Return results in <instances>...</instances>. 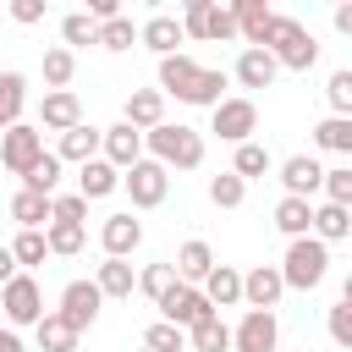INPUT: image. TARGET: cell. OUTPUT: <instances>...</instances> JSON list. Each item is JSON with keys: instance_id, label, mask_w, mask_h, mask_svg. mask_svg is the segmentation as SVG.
I'll use <instances>...</instances> for the list:
<instances>
[{"instance_id": "cell-12", "label": "cell", "mask_w": 352, "mask_h": 352, "mask_svg": "<svg viewBox=\"0 0 352 352\" xmlns=\"http://www.w3.org/2000/svg\"><path fill=\"white\" fill-rule=\"evenodd\" d=\"M275 341H280V324H275L270 308H248L242 324L231 330V346L236 352H275Z\"/></svg>"}, {"instance_id": "cell-40", "label": "cell", "mask_w": 352, "mask_h": 352, "mask_svg": "<svg viewBox=\"0 0 352 352\" xmlns=\"http://www.w3.org/2000/svg\"><path fill=\"white\" fill-rule=\"evenodd\" d=\"M44 242H50V253H60V258H72V253L82 248V226H66V220H50V231H44Z\"/></svg>"}, {"instance_id": "cell-28", "label": "cell", "mask_w": 352, "mask_h": 352, "mask_svg": "<svg viewBox=\"0 0 352 352\" xmlns=\"http://www.w3.org/2000/svg\"><path fill=\"white\" fill-rule=\"evenodd\" d=\"M314 236L330 248V242H341V236H352V209H341V204H319L314 209Z\"/></svg>"}, {"instance_id": "cell-47", "label": "cell", "mask_w": 352, "mask_h": 352, "mask_svg": "<svg viewBox=\"0 0 352 352\" xmlns=\"http://www.w3.org/2000/svg\"><path fill=\"white\" fill-rule=\"evenodd\" d=\"M138 286H143V297H154V302H160V297L176 286V270H170V264H148V270L138 275Z\"/></svg>"}, {"instance_id": "cell-18", "label": "cell", "mask_w": 352, "mask_h": 352, "mask_svg": "<svg viewBox=\"0 0 352 352\" xmlns=\"http://www.w3.org/2000/svg\"><path fill=\"white\" fill-rule=\"evenodd\" d=\"M132 132H154L160 121H165V94L160 88H132L126 94V116H121Z\"/></svg>"}, {"instance_id": "cell-51", "label": "cell", "mask_w": 352, "mask_h": 352, "mask_svg": "<svg viewBox=\"0 0 352 352\" xmlns=\"http://www.w3.org/2000/svg\"><path fill=\"white\" fill-rule=\"evenodd\" d=\"M0 352H28V346H22V336H16V330H0Z\"/></svg>"}, {"instance_id": "cell-10", "label": "cell", "mask_w": 352, "mask_h": 352, "mask_svg": "<svg viewBox=\"0 0 352 352\" xmlns=\"http://www.w3.org/2000/svg\"><path fill=\"white\" fill-rule=\"evenodd\" d=\"M160 314H165V324H176V330H192V324H204L214 308H209V297L198 292V286H170L165 297H160Z\"/></svg>"}, {"instance_id": "cell-8", "label": "cell", "mask_w": 352, "mask_h": 352, "mask_svg": "<svg viewBox=\"0 0 352 352\" xmlns=\"http://www.w3.org/2000/svg\"><path fill=\"white\" fill-rule=\"evenodd\" d=\"M182 33H192V38H236V16H231V6L187 0V11H182Z\"/></svg>"}, {"instance_id": "cell-3", "label": "cell", "mask_w": 352, "mask_h": 352, "mask_svg": "<svg viewBox=\"0 0 352 352\" xmlns=\"http://www.w3.org/2000/svg\"><path fill=\"white\" fill-rule=\"evenodd\" d=\"M258 50H270L275 66H286V72H308V66L319 60V44H314V33H308L297 16H275Z\"/></svg>"}, {"instance_id": "cell-25", "label": "cell", "mask_w": 352, "mask_h": 352, "mask_svg": "<svg viewBox=\"0 0 352 352\" xmlns=\"http://www.w3.org/2000/svg\"><path fill=\"white\" fill-rule=\"evenodd\" d=\"M198 292L209 297V308H231V302H242V275H236L231 264H214V270L204 275Z\"/></svg>"}, {"instance_id": "cell-45", "label": "cell", "mask_w": 352, "mask_h": 352, "mask_svg": "<svg viewBox=\"0 0 352 352\" xmlns=\"http://www.w3.org/2000/svg\"><path fill=\"white\" fill-rule=\"evenodd\" d=\"M324 330H330V341H336L341 352H352V302H336V308L324 314Z\"/></svg>"}, {"instance_id": "cell-52", "label": "cell", "mask_w": 352, "mask_h": 352, "mask_svg": "<svg viewBox=\"0 0 352 352\" xmlns=\"http://www.w3.org/2000/svg\"><path fill=\"white\" fill-rule=\"evenodd\" d=\"M336 28H341V33L352 38V6H336Z\"/></svg>"}, {"instance_id": "cell-34", "label": "cell", "mask_w": 352, "mask_h": 352, "mask_svg": "<svg viewBox=\"0 0 352 352\" xmlns=\"http://www.w3.org/2000/svg\"><path fill=\"white\" fill-rule=\"evenodd\" d=\"M72 77H77V55H72L66 44L44 50V82H50V94H55V88H66Z\"/></svg>"}, {"instance_id": "cell-54", "label": "cell", "mask_w": 352, "mask_h": 352, "mask_svg": "<svg viewBox=\"0 0 352 352\" xmlns=\"http://www.w3.org/2000/svg\"><path fill=\"white\" fill-rule=\"evenodd\" d=\"M346 165H352V154H346Z\"/></svg>"}, {"instance_id": "cell-17", "label": "cell", "mask_w": 352, "mask_h": 352, "mask_svg": "<svg viewBox=\"0 0 352 352\" xmlns=\"http://www.w3.org/2000/svg\"><path fill=\"white\" fill-rule=\"evenodd\" d=\"M182 38H187V33H182V16H170V11H154V16L138 28V44H148L160 60H165V55H176V44H182Z\"/></svg>"}, {"instance_id": "cell-33", "label": "cell", "mask_w": 352, "mask_h": 352, "mask_svg": "<svg viewBox=\"0 0 352 352\" xmlns=\"http://www.w3.org/2000/svg\"><path fill=\"white\" fill-rule=\"evenodd\" d=\"M187 341H192V352H231V330H226V319H220V314H209L204 324H192V330H187Z\"/></svg>"}, {"instance_id": "cell-46", "label": "cell", "mask_w": 352, "mask_h": 352, "mask_svg": "<svg viewBox=\"0 0 352 352\" xmlns=\"http://www.w3.org/2000/svg\"><path fill=\"white\" fill-rule=\"evenodd\" d=\"M50 214H55V220H66V226H82L88 198H82V192H55V198H50Z\"/></svg>"}, {"instance_id": "cell-55", "label": "cell", "mask_w": 352, "mask_h": 352, "mask_svg": "<svg viewBox=\"0 0 352 352\" xmlns=\"http://www.w3.org/2000/svg\"><path fill=\"white\" fill-rule=\"evenodd\" d=\"M143 352H148V346H143Z\"/></svg>"}, {"instance_id": "cell-44", "label": "cell", "mask_w": 352, "mask_h": 352, "mask_svg": "<svg viewBox=\"0 0 352 352\" xmlns=\"http://www.w3.org/2000/svg\"><path fill=\"white\" fill-rule=\"evenodd\" d=\"M324 204H341V209H352V165H336V170H324Z\"/></svg>"}, {"instance_id": "cell-41", "label": "cell", "mask_w": 352, "mask_h": 352, "mask_svg": "<svg viewBox=\"0 0 352 352\" xmlns=\"http://www.w3.org/2000/svg\"><path fill=\"white\" fill-rule=\"evenodd\" d=\"M143 346L148 352H187V330H176V324H148V336H143Z\"/></svg>"}, {"instance_id": "cell-30", "label": "cell", "mask_w": 352, "mask_h": 352, "mask_svg": "<svg viewBox=\"0 0 352 352\" xmlns=\"http://www.w3.org/2000/svg\"><path fill=\"white\" fill-rule=\"evenodd\" d=\"M11 220H16L22 231H38V226H50L55 214H50V198H38V192H28V187H22V192L11 198Z\"/></svg>"}, {"instance_id": "cell-50", "label": "cell", "mask_w": 352, "mask_h": 352, "mask_svg": "<svg viewBox=\"0 0 352 352\" xmlns=\"http://www.w3.org/2000/svg\"><path fill=\"white\" fill-rule=\"evenodd\" d=\"M16 275H22V270H16V258H11V248H0V286H6V280H16Z\"/></svg>"}, {"instance_id": "cell-22", "label": "cell", "mask_w": 352, "mask_h": 352, "mask_svg": "<svg viewBox=\"0 0 352 352\" xmlns=\"http://www.w3.org/2000/svg\"><path fill=\"white\" fill-rule=\"evenodd\" d=\"M231 16H236V33L248 38V50H258V44H264V33H270V22H275V11H270L264 0H236V6H231Z\"/></svg>"}, {"instance_id": "cell-7", "label": "cell", "mask_w": 352, "mask_h": 352, "mask_svg": "<svg viewBox=\"0 0 352 352\" xmlns=\"http://www.w3.org/2000/svg\"><path fill=\"white\" fill-rule=\"evenodd\" d=\"M0 314H6V324H38L44 319V292H38V280L28 270L0 286Z\"/></svg>"}, {"instance_id": "cell-49", "label": "cell", "mask_w": 352, "mask_h": 352, "mask_svg": "<svg viewBox=\"0 0 352 352\" xmlns=\"http://www.w3.org/2000/svg\"><path fill=\"white\" fill-rule=\"evenodd\" d=\"M88 16L94 22H110V16H121V6L116 0H88Z\"/></svg>"}, {"instance_id": "cell-2", "label": "cell", "mask_w": 352, "mask_h": 352, "mask_svg": "<svg viewBox=\"0 0 352 352\" xmlns=\"http://www.w3.org/2000/svg\"><path fill=\"white\" fill-rule=\"evenodd\" d=\"M143 143H148V154L170 170H198L204 165V132H192V126H182V121H160L154 132H143Z\"/></svg>"}, {"instance_id": "cell-9", "label": "cell", "mask_w": 352, "mask_h": 352, "mask_svg": "<svg viewBox=\"0 0 352 352\" xmlns=\"http://www.w3.org/2000/svg\"><path fill=\"white\" fill-rule=\"evenodd\" d=\"M214 132H220V143H253V132H258V104L253 99H220L214 104Z\"/></svg>"}, {"instance_id": "cell-11", "label": "cell", "mask_w": 352, "mask_h": 352, "mask_svg": "<svg viewBox=\"0 0 352 352\" xmlns=\"http://www.w3.org/2000/svg\"><path fill=\"white\" fill-rule=\"evenodd\" d=\"M99 302H104V292H99L94 280H66V292H60V308H55V314L82 336V330L99 319Z\"/></svg>"}, {"instance_id": "cell-24", "label": "cell", "mask_w": 352, "mask_h": 352, "mask_svg": "<svg viewBox=\"0 0 352 352\" xmlns=\"http://www.w3.org/2000/svg\"><path fill=\"white\" fill-rule=\"evenodd\" d=\"M121 187V170L110 165V160H88V165H77V192L82 198H110Z\"/></svg>"}, {"instance_id": "cell-26", "label": "cell", "mask_w": 352, "mask_h": 352, "mask_svg": "<svg viewBox=\"0 0 352 352\" xmlns=\"http://www.w3.org/2000/svg\"><path fill=\"white\" fill-rule=\"evenodd\" d=\"M275 226L297 242V236H314V204L308 198H280L275 204Z\"/></svg>"}, {"instance_id": "cell-15", "label": "cell", "mask_w": 352, "mask_h": 352, "mask_svg": "<svg viewBox=\"0 0 352 352\" xmlns=\"http://www.w3.org/2000/svg\"><path fill=\"white\" fill-rule=\"evenodd\" d=\"M280 292H286L280 264H258V270H248V275H242V302H248V308H270V314H275Z\"/></svg>"}, {"instance_id": "cell-1", "label": "cell", "mask_w": 352, "mask_h": 352, "mask_svg": "<svg viewBox=\"0 0 352 352\" xmlns=\"http://www.w3.org/2000/svg\"><path fill=\"white\" fill-rule=\"evenodd\" d=\"M220 88H226V72H214V66H198L192 55H165L160 60V94H176L182 104H220Z\"/></svg>"}, {"instance_id": "cell-29", "label": "cell", "mask_w": 352, "mask_h": 352, "mask_svg": "<svg viewBox=\"0 0 352 352\" xmlns=\"http://www.w3.org/2000/svg\"><path fill=\"white\" fill-rule=\"evenodd\" d=\"M33 336H38V352H77V330H72L60 314H44V319L33 324Z\"/></svg>"}, {"instance_id": "cell-38", "label": "cell", "mask_w": 352, "mask_h": 352, "mask_svg": "<svg viewBox=\"0 0 352 352\" xmlns=\"http://www.w3.org/2000/svg\"><path fill=\"white\" fill-rule=\"evenodd\" d=\"M270 165H275V160H270V148H264V143H242V148H236L231 176H242V182H248V176H264Z\"/></svg>"}, {"instance_id": "cell-39", "label": "cell", "mask_w": 352, "mask_h": 352, "mask_svg": "<svg viewBox=\"0 0 352 352\" xmlns=\"http://www.w3.org/2000/svg\"><path fill=\"white\" fill-rule=\"evenodd\" d=\"M324 99H330V116H352V66L330 72V82H324Z\"/></svg>"}, {"instance_id": "cell-42", "label": "cell", "mask_w": 352, "mask_h": 352, "mask_svg": "<svg viewBox=\"0 0 352 352\" xmlns=\"http://www.w3.org/2000/svg\"><path fill=\"white\" fill-rule=\"evenodd\" d=\"M60 38H66V50H72V44H94V38H99V22H94L88 11H72V16L60 22Z\"/></svg>"}, {"instance_id": "cell-19", "label": "cell", "mask_w": 352, "mask_h": 352, "mask_svg": "<svg viewBox=\"0 0 352 352\" xmlns=\"http://www.w3.org/2000/svg\"><path fill=\"white\" fill-rule=\"evenodd\" d=\"M104 160L116 165V170H132L138 160H143V132H132L126 121H116V126H104Z\"/></svg>"}, {"instance_id": "cell-27", "label": "cell", "mask_w": 352, "mask_h": 352, "mask_svg": "<svg viewBox=\"0 0 352 352\" xmlns=\"http://www.w3.org/2000/svg\"><path fill=\"white\" fill-rule=\"evenodd\" d=\"M22 104H28V77L22 72H0V132L22 121Z\"/></svg>"}, {"instance_id": "cell-13", "label": "cell", "mask_w": 352, "mask_h": 352, "mask_svg": "<svg viewBox=\"0 0 352 352\" xmlns=\"http://www.w3.org/2000/svg\"><path fill=\"white\" fill-rule=\"evenodd\" d=\"M99 242H104V258H126V253H138V248H143V220H132V209L104 214Z\"/></svg>"}, {"instance_id": "cell-16", "label": "cell", "mask_w": 352, "mask_h": 352, "mask_svg": "<svg viewBox=\"0 0 352 352\" xmlns=\"http://www.w3.org/2000/svg\"><path fill=\"white\" fill-rule=\"evenodd\" d=\"M170 270H176V280H182V286H204V275L214 270V248H209L204 236H192V242H182V248H176Z\"/></svg>"}, {"instance_id": "cell-20", "label": "cell", "mask_w": 352, "mask_h": 352, "mask_svg": "<svg viewBox=\"0 0 352 352\" xmlns=\"http://www.w3.org/2000/svg\"><path fill=\"white\" fill-rule=\"evenodd\" d=\"M280 182H286V198H308L314 187H324V165L314 154H292L280 160Z\"/></svg>"}, {"instance_id": "cell-31", "label": "cell", "mask_w": 352, "mask_h": 352, "mask_svg": "<svg viewBox=\"0 0 352 352\" xmlns=\"http://www.w3.org/2000/svg\"><path fill=\"white\" fill-rule=\"evenodd\" d=\"M94 286H99L104 297H132L138 275H132V264H126V258H104V264H99V275H94Z\"/></svg>"}, {"instance_id": "cell-36", "label": "cell", "mask_w": 352, "mask_h": 352, "mask_svg": "<svg viewBox=\"0 0 352 352\" xmlns=\"http://www.w3.org/2000/svg\"><path fill=\"white\" fill-rule=\"evenodd\" d=\"M242 198H248V182H242V176H231V170H220V176L209 182V204H214V209H236Z\"/></svg>"}, {"instance_id": "cell-53", "label": "cell", "mask_w": 352, "mask_h": 352, "mask_svg": "<svg viewBox=\"0 0 352 352\" xmlns=\"http://www.w3.org/2000/svg\"><path fill=\"white\" fill-rule=\"evenodd\" d=\"M341 302H352V275H346V280H341Z\"/></svg>"}, {"instance_id": "cell-35", "label": "cell", "mask_w": 352, "mask_h": 352, "mask_svg": "<svg viewBox=\"0 0 352 352\" xmlns=\"http://www.w3.org/2000/svg\"><path fill=\"white\" fill-rule=\"evenodd\" d=\"M22 187H28V192H38V198H55V187H60V160H55V154H44V160L22 176Z\"/></svg>"}, {"instance_id": "cell-4", "label": "cell", "mask_w": 352, "mask_h": 352, "mask_svg": "<svg viewBox=\"0 0 352 352\" xmlns=\"http://www.w3.org/2000/svg\"><path fill=\"white\" fill-rule=\"evenodd\" d=\"M324 264H330V248H324L319 236H297V242L286 248V258H280V280H286L292 292H314V286L324 280Z\"/></svg>"}, {"instance_id": "cell-14", "label": "cell", "mask_w": 352, "mask_h": 352, "mask_svg": "<svg viewBox=\"0 0 352 352\" xmlns=\"http://www.w3.org/2000/svg\"><path fill=\"white\" fill-rule=\"evenodd\" d=\"M72 126H82V104H77V94H72V88L44 94V104H38V132H72Z\"/></svg>"}, {"instance_id": "cell-6", "label": "cell", "mask_w": 352, "mask_h": 352, "mask_svg": "<svg viewBox=\"0 0 352 352\" xmlns=\"http://www.w3.org/2000/svg\"><path fill=\"white\" fill-rule=\"evenodd\" d=\"M121 187L132 192V209H160L170 192V170L160 160H138L132 170H121Z\"/></svg>"}, {"instance_id": "cell-48", "label": "cell", "mask_w": 352, "mask_h": 352, "mask_svg": "<svg viewBox=\"0 0 352 352\" xmlns=\"http://www.w3.org/2000/svg\"><path fill=\"white\" fill-rule=\"evenodd\" d=\"M11 16L22 28H33V22H44V0H11Z\"/></svg>"}, {"instance_id": "cell-5", "label": "cell", "mask_w": 352, "mask_h": 352, "mask_svg": "<svg viewBox=\"0 0 352 352\" xmlns=\"http://www.w3.org/2000/svg\"><path fill=\"white\" fill-rule=\"evenodd\" d=\"M38 160H44V132H38V126L16 121V126L0 132V165H6L11 176H28Z\"/></svg>"}, {"instance_id": "cell-21", "label": "cell", "mask_w": 352, "mask_h": 352, "mask_svg": "<svg viewBox=\"0 0 352 352\" xmlns=\"http://www.w3.org/2000/svg\"><path fill=\"white\" fill-rule=\"evenodd\" d=\"M99 143H104V132L82 121V126L60 132V148H55V160H60V165H66V160H72V165H88V160H99Z\"/></svg>"}, {"instance_id": "cell-23", "label": "cell", "mask_w": 352, "mask_h": 352, "mask_svg": "<svg viewBox=\"0 0 352 352\" xmlns=\"http://www.w3.org/2000/svg\"><path fill=\"white\" fill-rule=\"evenodd\" d=\"M275 72H280V66H275V55H270V50H242L231 77H236L242 88H270V82H275Z\"/></svg>"}, {"instance_id": "cell-32", "label": "cell", "mask_w": 352, "mask_h": 352, "mask_svg": "<svg viewBox=\"0 0 352 352\" xmlns=\"http://www.w3.org/2000/svg\"><path fill=\"white\" fill-rule=\"evenodd\" d=\"M314 143L324 154H352V116H324L314 126Z\"/></svg>"}, {"instance_id": "cell-37", "label": "cell", "mask_w": 352, "mask_h": 352, "mask_svg": "<svg viewBox=\"0 0 352 352\" xmlns=\"http://www.w3.org/2000/svg\"><path fill=\"white\" fill-rule=\"evenodd\" d=\"M94 44H104V50H132V44H138L132 16H110V22H99V38H94Z\"/></svg>"}, {"instance_id": "cell-43", "label": "cell", "mask_w": 352, "mask_h": 352, "mask_svg": "<svg viewBox=\"0 0 352 352\" xmlns=\"http://www.w3.org/2000/svg\"><path fill=\"white\" fill-rule=\"evenodd\" d=\"M44 253H50L44 231H22V236L11 242V258H16V270H22V264H44Z\"/></svg>"}]
</instances>
